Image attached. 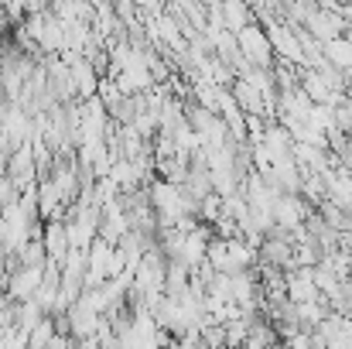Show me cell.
<instances>
[{"label": "cell", "mask_w": 352, "mask_h": 349, "mask_svg": "<svg viewBox=\"0 0 352 349\" xmlns=\"http://www.w3.org/2000/svg\"><path fill=\"white\" fill-rule=\"evenodd\" d=\"M315 295H318V281H315V274H294L291 277V284H287V298L294 302V305H308V302H315Z\"/></svg>", "instance_id": "cell-1"}]
</instances>
